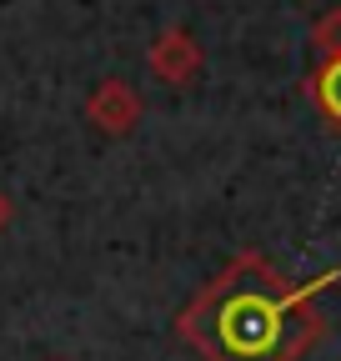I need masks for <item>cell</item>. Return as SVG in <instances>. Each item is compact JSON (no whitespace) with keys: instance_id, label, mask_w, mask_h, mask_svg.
I'll return each instance as SVG.
<instances>
[{"instance_id":"6da1fadb","label":"cell","mask_w":341,"mask_h":361,"mask_svg":"<svg viewBox=\"0 0 341 361\" xmlns=\"http://www.w3.org/2000/svg\"><path fill=\"white\" fill-rule=\"evenodd\" d=\"M326 281H336V271L286 286L261 256H241L216 281H206V291L176 316V331L206 361H296L316 336L306 301Z\"/></svg>"},{"instance_id":"7a4b0ae2","label":"cell","mask_w":341,"mask_h":361,"mask_svg":"<svg viewBox=\"0 0 341 361\" xmlns=\"http://www.w3.org/2000/svg\"><path fill=\"white\" fill-rule=\"evenodd\" d=\"M85 121H91L101 135H131L136 121H141L136 85L120 80V75H106V80L91 90V101H85Z\"/></svg>"},{"instance_id":"3957f363","label":"cell","mask_w":341,"mask_h":361,"mask_svg":"<svg viewBox=\"0 0 341 361\" xmlns=\"http://www.w3.org/2000/svg\"><path fill=\"white\" fill-rule=\"evenodd\" d=\"M146 66L166 80V85H186L201 66V51H196V40L186 30H161L151 40V51H146Z\"/></svg>"},{"instance_id":"277c9868","label":"cell","mask_w":341,"mask_h":361,"mask_svg":"<svg viewBox=\"0 0 341 361\" xmlns=\"http://www.w3.org/2000/svg\"><path fill=\"white\" fill-rule=\"evenodd\" d=\"M316 96H321V106H326V116L331 121H341V56L321 71V80H316Z\"/></svg>"},{"instance_id":"5b68a950","label":"cell","mask_w":341,"mask_h":361,"mask_svg":"<svg viewBox=\"0 0 341 361\" xmlns=\"http://www.w3.org/2000/svg\"><path fill=\"white\" fill-rule=\"evenodd\" d=\"M11 216H16V201H11L6 191H0V231H6V226H11Z\"/></svg>"}]
</instances>
